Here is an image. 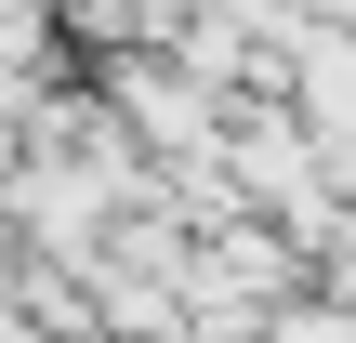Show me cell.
<instances>
[{
    "label": "cell",
    "instance_id": "obj_1",
    "mask_svg": "<svg viewBox=\"0 0 356 343\" xmlns=\"http://www.w3.org/2000/svg\"><path fill=\"white\" fill-rule=\"evenodd\" d=\"M317 264H330V291L356 304V225H330V238H317Z\"/></svg>",
    "mask_w": 356,
    "mask_h": 343
}]
</instances>
